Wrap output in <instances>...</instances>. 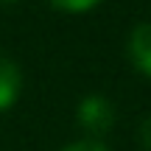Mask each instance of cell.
<instances>
[{"label": "cell", "mask_w": 151, "mask_h": 151, "mask_svg": "<svg viewBox=\"0 0 151 151\" xmlns=\"http://www.w3.org/2000/svg\"><path fill=\"white\" fill-rule=\"evenodd\" d=\"M76 120L90 134V140H101L104 134L112 132L118 112H115V104L106 95H87V98H81L78 109H76Z\"/></svg>", "instance_id": "1"}, {"label": "cell", "mask_w": 151, "mask_h": 151, "mask_svg": "<svg viewBox=\"0 0 151 151\" xmlns=\"http://www.w3.org/2000/svg\"><path fill=\"white\" fill-rule=\"evenodd\" d=\"M126 53H129L132 67L151 78V22H137L129 31Z\"/></svg>", "instance_id": "2"}, {"label": "cell", "mask_w": 151, "mask_h": 151, "mask_svg": "<svg viewBox=\"0 0 151 151\" xmlns=\"http://www.w3.org/2000/svg\"><path fill=\"white\" fill-rule=\"evenodd\" d=\"M22 92V70L11 56L0 53V112H9Z\"/></svg>", "instance_id": "3"}, {"label": "cell", "mask_w": 151, "mask_h": 151, "mask_svg": "<svg viewBox=\"0 0 151 151\" xmlns=\"http://www.w3.org/2000/svg\"><path fill=\"white\" fill-rule=\"evenodd\" d=\"M48 3L67 14H84V11H92L95 6H101L104 0H48Z\"/></svg>", "instance_id": "4"}, {"label": "cell", "mask_w": 151, "mask_h": 151, "mask_svg": "<svg viewBox=\"0 0 151 151\" xmlns=\"http://www.w3.org/2000/svg\"><path fill=\"white\" fill-rule=\"evenodd\" d=\"M59 151H109L106 146H104L101 140H76V143H67L65 148H59Z\"/></svg>", "instance_id": "5"}, {"label": "cell", "mask_w": 151, "mask_h": 151, "mask_svg": "<svg viewBox=\"0 0 151 151\" xmlns=\"http://www.w3.org/2000/svg\"><path fill=\"white\" fill-rule=\"evenodd\" d=\"M137 143H140L143 151H151V115L140 123V129H137Z\"/></svg>", "instance_id": "6"}, {"label": "cell", "mask_w": 151, "mask_h": 151, "mask_svg": "<svg viewBox=\"0 0 151 151\" xmlns=\"http://www.w3.org/2000/svg\"><path fill=\"white\" fill-rule=\"evenodd\" d=\"M0 3H20V0H0Z\"/></svg>", "instance_id": "7"}]
</instances>
